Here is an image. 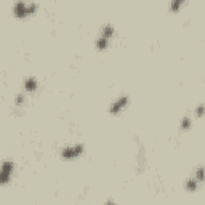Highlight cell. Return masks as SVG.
<instances>
[{"mask_svg": "<svg viewBox=\"0 0 205 205\" xmlns=\"http://www.w3.org/2000/svg\"><path fill=\"white\" fill-rule=\"evenodd\" d=\"M24 87H26V90H29V91H34L35 88H37V82H35V79H26V82H24Z\"/></svg>", "mask_w": 205, "mask_h": 205, "instance_id": "5", "label": "cell"}, {"mask_svg": "<svg viewBox=\"0 0 205 205\" xmlns=\"http://www.w3.org/2000/svg\"><path fill=\"white\" fill-rule=\"evenodd\" d=\"M96 46L100 50H103V48H106V46H108V39H104V37H100V39H98V42H96Z\"/></svg>", "mask_w": 205, "mask_h": 205, "instance_id": "7", "label": "cell"}, {"mask_svg": "<svg viewBox=\"0 0 205 205\" xmlns=\"http://www.w3.org/2000/svg\"><path fill=\"white\" fill-rule=\"evenodd\" d=\"M106 205H115V204L112 202V200H109V202H106Z\"/></svg>", "mask_w": 205, "mask_h": 205, "instance_id": "13", "label": "cell"}, {"mask_svg": "<svg viewBox=\"0 0 205 205\" xmlns=\"http://www.w3.org/2000/svg\"><path fill=\"white\" fill-rule=\"evenodd\" d=\"M13 170V164L11 162H3V168H2V183L5 184L8 183V180H10V171Z\"/></svg>", "mask_w": 205, "mask_h": 205, "instance_id": "3", "label": "cell"}, {"mask_svg": "<svg viewBox=\"0 0 205 205\" xmlns=\"http://www.w3.org/2000/svg\"><path fill=\"white\" fill-rule=\"evenodd\" d=\"M22 101H24V96H22V95H19V96L16 98V104H18V106H21Z\"/></svg>", "mask_w": 205, "mask_h": 205, "instance_id": "11", "label": "cell"}, {"mask_svg": "<svg viewBox=\"0 0 205 205\" xmlns=\"http://www.w3.org/2000/svg\"><path fill=\"white\" fill-rule=\"evenodd\" d=\"M195 186H197V183H195V180H188V183H186V188H188L189 191H194Z\"/></svg>", "mask_w": 205, "mask_h": 205, "instance_id": "9", "label": "cell"}, {"mask_svg": "<svg viewBox=\"0 0 205 205\" xmlns=\"http://www.w3.org/2000/svg\"><path fill=\"white\" fill-rule=\"evenodd\" d=\"M35 10V5L34 3H31V5H26L24 2H18L16 5H15V8H13V11H15V15L16 16H26L27 13H31V11H34Z\"/></svg>", "mask_w": 205, "mask_h": 205, "instance_id": "1", "label": "cell"}, {"mask_svg": "<svg viewBox=\"0 0 205 205\" xmlns=\"http://www.w3.org/2000/svg\"><path fill=\"white\" fill-rule=\"evenodd\" d=\"M189 123H191V120H189V117H186V119L183 120V125H181V127H183V130H186V128H189Z\"/></svg>", "mask_w": 205, "mask_h": 205, "instance_id": "10", "label": "cell"}, {"mask_svg": "<svg viewBox=\"0 0 205 205\" xmlns=\"http://www.w3.org/2000/svg\"><path fill=\"white\" fill-rule=\"evenodd\" d=\"M112 32H114L112 31V26H109V24L104 26V29H103V37H104V39H109V37L112 35Z\"/></svg>", "mask_w": 205, "mask_h": 205, "instance_id": "6", "label": "cell"}, {"mask_svg": "<svg viewBox=\"0 0 205 205\" xmlns=\"http://www.w3.org/2000/svg\"><path fill=\"white\" fill-rule=\"evenodd\" d=\"M205 112V106H199L197 108V115H202Z\"/></svg>", "mask_w": 205, "mask_h": 205, "instance_id": "12", "label": "cell"}, {"mask_svg": "<svg viewBox=\"0 0 205 205\" xmlns=\"http://www.w3.org/2000/svg\"><path fill=\"white\" fill-rule=\"evenodd\" d=\"M127 103H128V96H122V98H119V100L115 101V103H114L112 106H111V112H112V114H115V112H119V111L122 109L123 106L127 104Z\"/></svg>", "mask_w": 205, "mask_h": 205, "instance_id": "4", "label": "cell"}, {"mask_svg": "<svg viewBox=\"0 0 205 205\" xmlns=\"http://www.w3.org/2000/svg\"><path fill=\"white\" fill-rule=\"evenodd\" d=\"M82 151H83L82 144H76V146H72V147L63 149V157L64 159H72V157H77L79 154H82Z\"/></svg>", "mask_w": 205, "mask_h": 205, "instance_id": "2", "label": "cell"}, {"mask_svg": "<svg viewBox=\"0 0 205 205\" xmlns=\"http://www.w3.org/2000/svg\"><path fill=\"white\" fill-rule=\"evenodd\" d=\"M202 180H205V168L200 167V168H197V173H195V181H202Z\"/></svg>", "mask_w": 205, "mask_h": 205, "instance_id": "8", "label": "cell"}]
</instances>
